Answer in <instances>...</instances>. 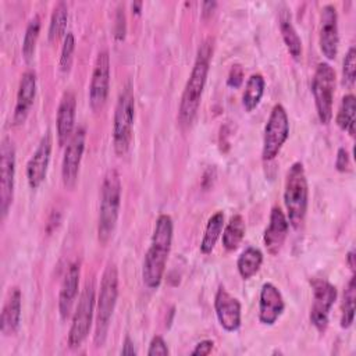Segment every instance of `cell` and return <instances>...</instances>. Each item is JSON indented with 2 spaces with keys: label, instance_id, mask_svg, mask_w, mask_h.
<instances>
[{
  "label": "cell",
  "instance_id": "60d3db41",
  "mask_svg": "<svg viewBox=\"0 0 356 356\" xmlns=\"http://www.w3.org/2000/svg\"><path fill=\"white\" fill-rule=\"evenodd\" d=\"M346 261H348V264H349L350 270H355V252H353V249L348 253V256H346Z\"/></svg>",
  "mask_w": 356,
  "mask_h": 356
},
{
  "label": "cell",
  "instance_id": "4fadbf2b",
  "mask_svg": "<svg viewBox=\"0 0 356 356\" xmlns=\"http://www.w3.org/2000/svg\"><path fill=\"white\" fill-rule=\"evenodd\" d=\"M110 89V56L107 50L99 51L89 85V104L93 111H99L107 100Z\"/></svg>",
  "mask_w": 356,
  "mask_h": 356
},
{
  "label": "cell",
  "instance_id": "f546056e",
  "mask_svg": "<svg viewBox=\"0 0 356 356\" xmlns=\"http://www.w3.org/2000/svg\"><path fill=\"white\" fill-rule=\"evenodd\" d=\"M39 32H40V17L35 15L28 22V26L25 29L24 39H22V57L26 63H29L33 58Z\"/></svg>",
  "mask_w": 356,
  "mask_h": 356
},
{
  "label": "cell",
  "instance_id": "6da1fadb",
  "mask_svg": "<svg viewBox=\"0 0 356 356\" xmlns=\"http://www.w3.org/2000/svg\"><path fill=\"white\" fill-rule=\"evenodd\" d=\"M172 231L171 217L168 214H160L156 220L150 246L142 264V281L149 289H157L163 281L172 243Z\"/></svg>",
  "mask_w": 356,
  "mask_h": 356
},
{
  "label": "cell",
  "instance_id": "836d02e7",
  "mask_svg": "<svg viewBox=\"0 0 356 356\" xmlns=\"http://www.w3.org/2000/svg\"><path fill=\"white\" fill-rule=\"evenodd\" d=\"M127 32V24H125V13L124 6L118 4L117 14H115V24H114V36L117 40H124Z\"/></svg>",
  "mask_w": 356,
  "mask_h": 356
},
{
  "label": "cell",
  "instance_id": "484cf974",
  "mask_svg": "<svg viewBox=\"0 0 356 356\" xmlns=\"http://www.w3.org/2000/svg\"><path fill=\"white\" fill-rule=\"evenodd\" d=\"M337 125L346 131L350 136L355 135V122H356V97L352 93H348L342 97L337 117Z\"/></svg>",
  "mask_w": 356,
  "mask_h": 356
},
{
  "label": "cell",
  "instance_id": "4316f807",
  "mask_svg": "<svg viewBox=\"0 0 356 356\" xmlns=\"http://www.w3.org/2000/svg\"><path fill=\"white\" fill-rule=\"evenodd\" d=\"M245 231H246V225H245L243 217L241 214H234L222 231L224 249L228 252L235 250L241 245L245 236Z\"/></svg>",
  "mask_w": 356,
  "mask_h": 356
},
{
  "label": "cell",
  "instance_id": "603a6c76",
  "mask_svg": "<svg viewBox=\"0 0 356 356\" xmlns=\"http://www.w3.org/2000/svg\"><path fill=\"white\" fill-rule=\"evenodd\" d=\"M278 25H280V31H281V36L284 39V43L286 46L288 53L291 54V57L293 60H299L302 56V40L292 24L291 19V14L286 8L280 11V17H278Z\"/></svg>",
  "mask_w": 356,
  "mask_h": 356
},
{
  "label": "cell",
  "instance_id": "d4e9b609",
  "mask_svg": "<svg viewBox=\"0 0 356 356\" xmlns=\"http://www.w3.org/2000/svg\"><path fill=\"white\" fill-rule=\"evenodd\" d=\"M263 263V253L260 249L248 246L236 260V268L239 275L243 280L252 278L261 267Z\"/></svg>",
  "mask_w": 356,
  "mask_h": 356
},
{
  "label": "cell",
  "instance_id": "5bb4252c",
  "mask_svg": "<svg viewBox=\"0 0 356 356\" xmlns=\"http://www.w3.org/2000/svg\"><path fill=\"white\" fill-rule=\"evenodd\" d=\"M318 44L323 56L327 60H334L338 54L339 33H338V14L332 4H325L320 13V35Z\"/></svg>",
  "mask_w": 356,
  "mask_h": 356
},
{
  "label": "cell",
  "instance_id": "ac0fdd59",
  "mask_svg": "<svg viewBox=\"0 0 356 356\" xmlns=\"http://www.w3.org/2000/svg\"><path fill=\"white\" fill-rule=\"evenodd\" d=\"M36 96V74L32 70H26L19 79L17 100L13 114V125H21L25 122L33 100Z\"/></svg>",
  "mask_w": 356,
  "mask_h": 356
},
{
  "label": "cell",
  "instance_id": "e0dca14e",
  "mask_svg": "<svg viewBox=\"0 0 356 356\" xmlns=\"http://www.w3.org/2000/svg\"><path fill=\"white\" fill-rule=\"evenodd\" d=\"M285 309V302L280 289L271 284L264 282L259 295V320L264 325H273Z\"/></svg>",
  "mask_w": 356,
  "mask_h": 356
},
{
  "label": "cell",
  "instance_id": "9c48e42d",
  "mask_svg": "<svg viewBox=\"0 0 356 356\" xmlns=\"http://www.w3.org/2000/svg\"><path fill=\"white\" fill-rule=\"evenodd\" d=\"M289 136V118L282 104L277 103L268 115L263 135L261 159L264 161L274 160Z\"/></svg>",
  "mask_w": 356,
  "mask_h": 356
},
{
  "label": "cell",
  "instance_id": "83f0119b",
  "mask_svg": "<svg viewBox=\"0 0 356 356\" xmlns=\"http://www.w3.org/2000/svg\"><path fill=\"white\" fill-rule=\"evenodd\" d=\"M264 86L266 82L261 74H252L248 78L242 95V106L246 111H253L259 106L264 93Z\"/></svg>",
  "mask_w": 356,
  "mask_h": 356
},
{
  "label": "cell",
  "instance_id": "277c9868",
  "mask_svg": "<svg viewBox=\"0 0 356 356\" xmlns=\"http://www.w3.org/2000/svg\"><path fill=\"white\" fill-rule=\"evenodd\" d=\"M284 204L286 209L288 222L295 229H299L305 221L309 204V185L305 167L300 161H295L286 172Z\"/></svg>",
  "mask_w": 356,
  "mask_h": 356
},
{
  "label": "cell",
  "instance_id": "2e32d148",
  "mask_svg": "<svg viewBox=\"0 0 356 356\" xmlns=\"http://www.w3.org/2000/svg\"><path fill=\"white\" fill-rule=\"evenodd\" d=\"M214 310L220 325L227 332H235L241 327V303L224 286H220L214 296Z\"/></svg>",
  "mask_w": 356,
  "mask_h": 356
},
{
  "label": "cell",
  "instance_id": "ab89813d",
  "mask_svg": "<svg viewBox=\"0 0 356 356\" xmlns=\"http://www.w3.org/2000/svg\"><path fill=\"white\" fill-rule=\"evenodd\" d=\"M216 6H217L216 1H204V3H203V10H202V17L206 18V17L211 15V13H213V10H214Z\"/></svg>",
  "mask_w": 356,
  "mask_h": 356
},
{
  "label": "cell",
  "instance_id": "cb8c5ba5",
  "mask_svg": "<svg viewBox=\"0 0 356 356\" xmlns=\"http://www.w3.org/2000/svg\"><path fill=\"white\" fill-rule=\"evenodd\" d=\"M224 228V213L216 211L206 224L203 238L200 241V252L203 254H210L222 232Z\"/></svg>",
  "mask_w": 356,
  "mask_h": 356
},
{
  "label": "cell",
  "instance_id": "8fae6325",
  "mask_svg": "<svg viewBox=\"0 0 356 356\" xmlns=\"http://www.w3.org/2000/svg\"><path fill=\"white\" fill-rule=\"evenodd\" d=\"M0 211L4 220L13 204L15 181V147L10 138H4L0 146Z\"/></svg>",
  "mask_w": 356,
  "mask_h": 356
},
{
  "label": "cell",
  "instance_id": "ffe728a7",
  "mask_svg": "<svg viewBox=\"0 0 356 356\" xmlns=\"http://www.w3.org/2000/svg\"><path fill=\"white\" fill-rule=\"evenodd\" d=\"M75 111H76V99L74 92H64L56 115L57 127V142L60 146H65L71 139L75 128Z\"/></svg>",
  "mask_w": 356,
  "mask_h": 356
},
{
  "label": "cell",
  "instance_id": "3957f363",
  "mask_svg": "<svg viewBox=\"0 0 356 356\" xmlns=\"http://www.w3.org/2000/svg\"><path fill=\"white\" fill-rule=\"evenodd\" d=\"M121 206V179L117 170L110 168L102 182L100 206L97 220V239L106 245L115 229Z\"/></svg>",
  "mask_w": 356,
  "mask_h": 356
},
{
  "label": "cell",
  "instance_id": "7402d4cb",
  "mask_svg": "<svg viewBox=\"0 0 356 356\" xmlns=\"http://www.w3.org/2000/svg\"><path fill=\"white\" fill-rule=\"evenodd\" d=\"M21 291L19 288L14 286L10 291V295L3 306L1 317H0V330L6 337L14 335L21 323Z\"/></svg>",
  "mask_w": 356,
  "mask_h": 356
},
{
  "label": "cell",
  "instance_id": "44dd1931",
  "mask_svg": "<svg viewBox=\"0 0 356 356\" xmlns=\"http://www.w3.org/2000/svg\"><path fill=\"white\" fill-rule=\"evenodd\" d=\"M79 277H81V267L79 263H71L67 268V273L63 278L58 295V312L63 320H67L75 305L79 288Z\"/></svg>",
  "mask_w": 356,
  "mask_h": 356
},
{
  "label": "cell",
  "instance_id": "5b68a950",
  "mask_svg": "<svg viewBox=\"0 0 356 356\" xmlns=\"http://www.w3.org/2000/svg\"><path fill=\"white\" fill-rule=\"evenodd\" d=\"M118 298V271L114 263H108L103 271L96 309V327L93 342L97 348L103 346L107 338L110 321Z\"/></svg>",
  "mask_w": 356,
  "mask_h": 356
},
{
  "label": "cell",
  "instance_id": "4dcf8cb0",
  "mask_svg": "<svg viewBox=\"0 0 356 356\" xmlns=\"http://www.w3.org/2000/svg\"><path fill=\"white\" fill-rule=\"evenodd\" d=\"M355 299H356V282L353 275L343 292V302H342V310H341L342 328H349L355 320Z\"/></svg>",
  "mask_w": 356,
  "mask_h": 356
},
{
  "label": "cell",
  "instance_id": "9a60e30c",
  "mask_svg": "<svg viewBox=\"0 0 356 356\" xmlns=\"http://www.w3.org/2000/svg\"><path fill=\"white\" fill-rule=\"evenodd\" d=\"M51 147H53V139H51L50 131H47L40 138L38 147L35 149L33 154L31 156L26 164V179L31 189H38L46 179L50 156H51Z\"/></svg>",
  "mask_w": 356,
  "mask_h": 356
},
{
  "label": "cell",
  "instance_id": "ba28073f",
  "mask_svg": "<svg viewBox=\"0 0 356 356\" xmlns=\"http://www.w3.org/2000/svg\"><path fill=\"white\" fill-rule=\"evenodd\" d=\"M95 300H96L95 282L92 280H88L79 295V299L72 316L71 328L68 332V345L72 349L79 348L90 331L93 310H95Z\"/></svg>",
  "mask_w": 356,
  "mask_h": 356
},
{
  "label": "cell",
  "instance_id": "f1b7e54d",
  "mask_svg": "<svg viewBox=\"0 0 356 356\" xmlns=\"http://www.w3.org/2000/svg\"><path fill=\"white\" fill-rule=\"evenodd\" d=\"M67 21H68V8L64 1H58L51 13L50 24H49V40L57 42L60 38L65 36L67 29Z\"/></svg>",
  "mask_w": 356,
  "mask_h": 356
},
{
  "label": "cell",
  "instance_id": "52a82bcc",
  "mask_svg": "<svg viewBox=\"0 0 356 356\" xmlns=\"http://www.w3.org/2000/svg\"><path fill=\"white\" fill-rule=\"evenodd\" d=\"M312 93L318 121L323 125L330 124L335 93V71L328 63H320L317 65L312 81Z\"/></svg>",
  "mask_w": 356,
  "mask_h": 356
},
{
  "label": "cell",
  "instance_id": "8d00e7d4",
  "mask_svg": "<svg viewBox=\"0 0 356 356\" xmlns=\"http://www.w3.org/2000/svg\"><path fill=\"white\" fill-rule=\"evenodd\" d=\"M335 168L339 172H348L350 170V157L345 147H339L335 157Z\"/></svg>",
  "mask_w": 356,
  "mask_h": 356
},
{
  "label": "cell",
  "instance_id": "d590c367",
  "mask_svg": "<svg viewBox=\"0 0 356 356\" xmlns=\"http://www.w3.org/2000/svg\"><path fill=\"white\" fill-rule=\"evenodd\" d=\"M243 82V68L241 64H234L228 72V78H227V85L229 88L238 89Z\"/></svg>",
  "mask_w": 356,
  "mask_h": 356
},
{
  "label": "cell",
  "instance_id": "b9f144b4",
  "mask_svg": "<svg viewBox=\"0 0 356 356\" xmlns=\"http://www.w3.org/2000/svg\"><path fill=\"white\" fill-rule=\"evenodd\" d=\"M131 7H132V13H135L136 15H139L140 11H142V1H134V3L131 4Z\"/></svg>",
  "mask_w": 356,
  "mask_h": 356
},
{
  "label": "cell",
  "instance_id": "d6a6232c",
  "mask_svg": "<svg viewBox=\"0 0 356 356\" xmlns=\"http://www.w3.org/2000/svg\"><path fill=\"white\" fill-rule=\"evenodd\" d=\"M356 78V49L353 46L345 54L342 65V82L346 86H353Z\"/></svg>",
  "mask_w": 356,
  "mask_h": 356
},
{
  "label": "cell",
  "instance_id": "7a4b0ae2",
  "mask_svg": "<svg viewBox=\"0 0 356 356\" xmlns=\"http://www.w3.org/2000/svg\"><path fill=\"white\" fill-rule=\"evenodd\" d=\"M213 54V40L206 39L197 49L196 58L191 71V75L184 88L179 108H178V121L181 127H189L199 110L202 95L206 86L210 60Z\"/></svg>",
  "mask_w": 356,
  "mask_h": 356
},
{
  "label": "cell",
  "instance_id": "30bf717a",
  "mask_svg": "<svg viewBox=\"0 0 356 356\" xmlns=\"http://www.w3.org/2000/svg\"><path fill=\"white\" fill-rule=\"evenodd\" d=\"M310 285L313 289L310 323L317 331L324 332L328 325L330 310L337 299V288L324 278H313Z\"/></svg>",
  "mask_w": 356,
  "mask_h": 356
},
{
  "label": "cell",
  "instance_id": "f35d334b",
  "mask_svg": "<svg viewBox=\"0 0 356 356\" xmlns=\"http://www.w3.org/2000/svg\"><path fill=\"white\" fill-rule=\"evenodd\" d=\"M121 355H136V349L134 346V341L127 335L124 342H122V348H121Z\"/></svg>",
  "mask_w": 356,
  "mask_h": 356
},
{
  "label": "cell",
  "instance_id": "8992f818",
  "mask_svg": "<svg viewBox=\"0 0 356 356\" xmlns=\"http://www.w3.org/2000/svg\"><path fill=\"white\" fill-rule=\"evenodd\" d=\"M135 120V97L128 83L118 96L113 121V147L118 156H124L131 146Z\"/></svg>",
  "mask_w": 356,
  "mask_h": 356
},
{
  "label": "cell",
  "instance_id": "e575fe53",
  "mask_svg": "<svg viewBox=\"0 0 356 356\" xmlns=\"http://www.w3.org/2000/svg\"><path fill=\"white\" fill-rule=\"evenodd\" d=\"M170 353L168 346L165 343V341L163 339V337L160 335H154L149 343V349H147V355L149 356H156V355H161V356H167Z\"/></svg>",
  "mask_w": 356,
  "mask_h": 356
},
{
  "label": "cell",
  "instance_id": "1f68e13d",
  "mask_svg": "<svg viewBox=\"0 0 356 356\" xmlns=\"http://www.w3.org/2000/svg\"><path fill=\"white\" fill-rule=\"evenodd\" d=\"M74 50H75V36L72 32H67L64 36V43L61 47V56H60V70L61 72H68L72 65L74 60Z\"/></svg>",
  "mask_w": 356,
  "mask_h": 356
},
{
  "label": "cell",
  "instance_id": "d6986e66",
  "mask_svg": "<svg viewBox=\"0 0 356 356\" xmlns=\"http://www.w3.org/2000/svg\"><path fill=\"white\" fill-rule=\"evenodd\" d=\"M288 229H289V222H288L286 214L282 211L281 207L274 206L270 213L268 225L264 229V235H263L264 246L270 254L273 256L278 254V252L281 250L286 239Z\"/></svg>",
  "mask_w": 356,
  "mask_h": 356
},
{
  "label": "cell",
  "instance_id": "74e56055",
  "mask_svg": "<svg viewBox=\"0 0 356 356\" xmlns=\"http://www.w3.org/2000/svg\"><path fill=\"white\" fill-rule=\"evenodd\" d=\"M213 346H214V342L211 339H203L200 341L199 343H196L195 349L191 352V355L193 356H206V355H210L211 350H213Z\"/></svg>",
  "mask_w": 356,
  "mask_h": 356
},
{
  "label": "cell",
  "instance_id": "7c38bea8",
  "mask_svg": "<svg viewBox=\"0 0 356 356\" xmlns=\"http://www.w3.org/2000/svg\"><path fill=\"white\" fill-rule=\"evenodd\" d=\"M85 138H86L85 128L78 127L67 143L63 163H61V179H63V185L67 189H72L76 185L82 154L85 150Z\"/></svg>",
  "mask_w": 356,
  "mask_h": 356
}]
</instances>
